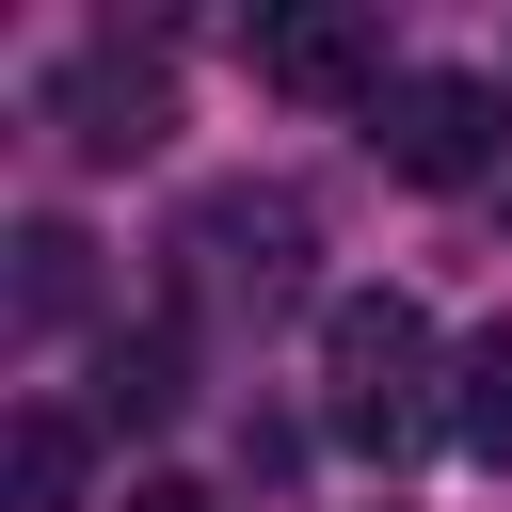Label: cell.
<instances>
[{
    "label": "cell",
    "instance_id": "obj_1",
    "mask_svg": "<svg viewBox=\"0 0 512 512\" xmlns=\"http://www.w3.org/2000/svg\"><path fill=\"white\" fill-rule=\"evenodd\" d=\"M432 320L400 304V288H352V304H320V416H336V448H368V464H400V448H432L448 432V400H432Z\"/></svg>",
    "mask_w": 512,
    "mask_h": 512
},
{
    "label": "cell",
    "instance_id": "obj_2",
    "mask_svg": "<svg viewBox=\"0 0 512 512\" xmlns=\"http://www.w3.org/2000/svg\"><path fill=\"white\" fill-rule=\"evenodd\" d=\"M368 160L416 176V192H464V176L496 160V80H464V64H400V80L368 96Z\"/></svg>",
    "mask_w": 512,
    "mask_h": 512
},
{
    "label": "cell",
    "instance_id": "obj_3",
    "mask_svg": "<svg viewBox=\"0 0 512 512\" xmlns=\"http://www.w3.org/2000/svg\"><path fill=\"white\" fill-rule=\"evenodd\" d=\"M48 128H64L80 160H144V144L176 128V80H160V48H80V64L48 80Z\"/></svg>",
    "mask_w": 512,
    "mask_h": 512
},
{
    "label": "cell",
    "instance_id": "obj_4",
    "mask_svg": "<svg viewBox=\"0 0 512 512\" xmlns=\"http://www.w3.org/2000/svg\"><path fill=\"white\" fill-rule=\"evenodd\" d=\"M256 80H272V96H384V64H368V16H336V0H304V16H256Z\"/></svg>",
    "mask_w": 512,
    "mask_h": 512
},
{
    "label": "cell",
    "instance_id": "obj_5",
    "mask_svg": "<svg viewBox=\"0 0 512 512\" xmlns=\"http://www.w3.org/2000/svg\"><path fill=\"white\" fill-rule=\"evenodd\" d=\"M192 256H208V288H288V256H304V208H272V192H224V208H192Z\"/></svg>",
    "mask_w": 512,
    "mask_h": 512
},
{
    "label": "cell",
    "instance_id": "obj_6",
    "mask_svg": "<svg viewBox=\"0 0 512 512\" xmlns=\"http://www.w3.org/2000/svg\"><path fill=\"white\" fill-rule=\"evenodd\" d=\"M176 400H192V384H176V336H160V320H144V336H112V352H96V416H112V432H160V416H176Z\"/></svg>",
    "mask_w": 512,
    "mask_h": 512
},
{
    "label": "cell",
    "instance_id": "obj_7",
    "mask_svg": "<svg viewBox=\"0 0 512 512\" xmlns=\"http://www.w3.org/2000/svg\"><path fill=\"white\" fill-rule=\"evenodd\" d=\"M448 432H464L480 464H512V320H496V336L448 368Z\"/></svg>",
    "mask_w": 512,
    "mask_h": 512
},
{
    "label": "cell",
    "instance_id": "obj_8",
    "mask_svg": "<svg viewBox=\"0 0 512 512\" xmlns=\"http://www.w3.org/2000/svg\"><path fill=\"white\" fill-rule=\"evenodd\" d=\"M64 496H80V416L32 400V416H16V512H64Z\"/></svg>",
    "mask_w": 512,
    "mask_h": 512
},
{
    "label": "cell",
    "instance_id": "obj_9",
    "mask_svg": "<svg viewBox=\"0 0 512 512\" xmlns=\"http://www.w3.org/2000/svg\"><path fill=\"white\" fill-rule=\"evenodd\" d=\"M64 304H80V240L32 224V240H16V320H64Z\"/></svg>",
    "mask_w": 512,
    "mask_h": 512
},
{
    "label": "cell",
    "instance_id": "obj_10",
    "mask_svg": "<svg viewBox=\"0 0 512 512\" xmlns=\"http://www.w3.org/2000/svg\"><path fill=\"white\" fill-rule=\"evenodd\" d=\"M128 512H208V496H192V480H144V496H128Z\"/></svg>",
    "mask_w": 512,
    "mask_h": 512
}]
</instances>
